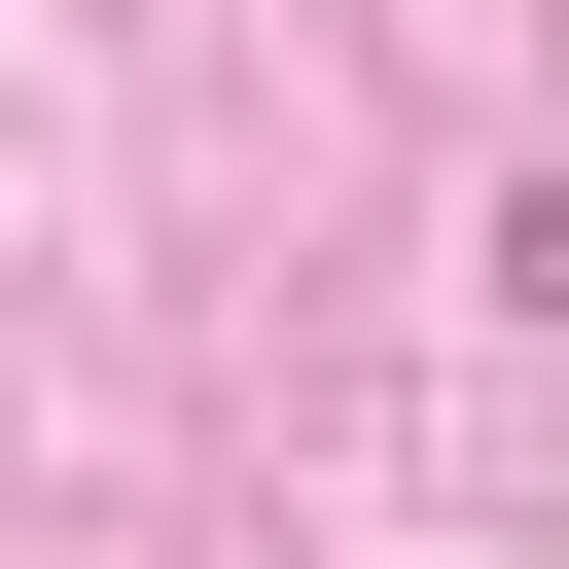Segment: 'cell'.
Wrapping results in <instances>:
<instances>
[{
    "label": "cell",
    "instance_id": "6da1fadb",
    "mask_svg": "<svg viewBox=\"0 0 569 569\" xmlns=\"http://www.w3.org/2000/svg\"><path fill=\"white\" fill-rule=\"evenodd\" d=\"M498 284H533V320H569V178H533V213H498Z\"/></svg>",
    "mask_w": 569,
    "mask_h": 569
}]
</instances>
